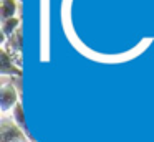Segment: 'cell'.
Masks as SVG:
<instances>
[{
  "mask_svg": "<svg viewBox=\"0 0 154 142\" xmlns=\"http://www.w3.org/2000/svg\"><path fill=\"white\" fill-rule=\"evenodd\" d=\"M20 104V92L14 83L4 78L0 84V112L2 116H10L17 106Z\"/></svg>",
  "mask_w": 154,
  "mask_h": 142,
  "instance_id": "obj_1",
  "label": "cell"
},
{
  "mask_svg": "<svg viewBox=\"0 0 154 142\" xmlns=\"http://www.w3.org/2000/svg\"><path fill=\"white\" fill-rule=\"evenodd\" d=\"M0 142H35L14 122L10 116H2L0 122Z\"/></svg>",
  "mask_w": 154,
  "mask_h": 142,
  "instance_id": "obj_2",
  "label": "cell"
},
{
  "mask_svg": "<svg viewBox=\"0 0 154 142\" xmlns=\"http://www.w3.org/2000/svg\"><path fill=\"white\" fill-rule=\"evenodd\" d=\"M2 50L17 63L18 66H23V30H18L10 38L2 41Z\"/></svg>",
  "mask_w": 154,
  "mask_h": 142,
  "instance_id": "obj_3",
  "label": "cell"
},
{
  "mask_svg": "<svg viewBox=\"0 0 154 142\" xmlns=\"http://www.w3.org/2000/svg\"><path fill=\"white\" fill-rule=\"evenodd\" d=\"M0 74L2 78H22L23 71L22 68L4 51V50H0Z\"/></svg>",
  "mask_w": 154,
  "mask_h": 142,
  "instance_id": "obj_4",
  "label": "cell"
},
{
  "mask_svg": "<svg viewBox=\"0 0 154 142\" xmlns=\"http://www.w3.org/2000/svg\"><path fill=\"white\" fill-rule=\"evenodd\" d=\"M18 10H20L18 0H0V18H2V22L14 18V17H20Z\"/></svg>",
  "mask_w": 154,
  "mask_h": 142,
  "instance_id": "obj_5",
  "label": "cell"
},
{
  "mask_svg": "<svg viewBox=\"0 0 154 142\" xmlns=\"http://www.w3.org/2000/svg\"><path fill=\"white\" fill-rule=\"evenodd\" d=\"M22 28V17H14L2 22V40L10 38L14 33H17Z\"/></svg>",
  "mask_w": 154,
  "mask_h": 142,
  "instance_id": "obj_6",
  "label": "cell"
},
{
  "mask_svg": "<svg viewBox=\"0 0 154 142\" xmlns=\"http://www.w3.org/2000/svg\"><path fill=\"white\" fill-rule=\"evenodd\" d=\"M10 117L14 119V122L18 125V127L22 129V131L25 132V134L30 137V134H28V127H27V122H25V114H23V106H22V102L17 106V107L12 111V114H10Z\"/></svg>",
  "mask_w": 154,
  "mask_h": 142,
  "instance_id": "obj_7",
  "label": "cell"
},
{
  "mask_svg": "<svg viewBox=\"0 0 154 142\" xmlns=\"http://www.w3.org/2000/svg\"><path fill=\"white\" fill-rule=\"evenodd\" d=\"M18 2H23V0H18Z\"/></svg>",
  "mask_w": 154,
  "mask_h": 142,
  "instance_id": "obj_8",
  "label": "cell"
}]
</instances>
